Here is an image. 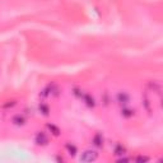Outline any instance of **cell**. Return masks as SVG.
Segmentation results:
<instances>
[{
    "label": "cell",
    "instance_id": "cell-1",
    "mask_svg": "<svg viewBox=\"0 0 163 163\" xmlns=\"http://www.w3.org/2000/svg\"><path fill=\"white\" fill-rule=\"evenodd\" d=\"M98 158V153L96 150H92V149H88L82 153L80 156V161L82 162H94L96 159Z\"/></svg>",
    "mask_w": 163,
    "mask_h": 163
},
{
    "label": "cell",
    "instance_id": "cell-2",
    "mask_svg": "<svg viewBox=\"0 0 163 163\" xmlns=\"http://www.w3.org/2000/svg\"><path fill=\"white\" fill-rule=\"evenodd\" d=\"M116 102L120 104V106H128L130 103V94L128 92H119L116 94Z\"/></svg>",
    "mask_w": 163,
    "mask_h": 163
},
{
    "label": "cell",
    "instance_id": "cell-3",
    "mask_svg": "<svg viewBox=\"0 0 163 163\" xmlns=\"http://www.w3.org/2000/svg\"><path fill=\"white\" fill-rule=\"evenodd\" d=\"M35 141L38 145H47L49 144V137L46 135V132L43 131H38L35 137Z\"/></svg>",
    "mask_w": 163,
    "mask_h": 163
},
{
    "label": "cell",
    "instance_id": "cell-4",
    "mask_svg": "<svg viewBox=\"0 0 163 163\" xmlns=\"http://www.w3.org/2000/svg\"><path fill=\"white\" fill-rule=\"evenodd\" d=\"M92 143H93V145L94 147H97V148H102L104 145V138L101 132H96L94 134V137L92 139Z\"/></svg>",
    "mask_w": 163,
    "mask_h": 163
},
{
    "label": "cell",
    "instance_id": "cell-5",
    "mask_svg": "<svg viewBox=\"0 0 163 163\" xmlns=\"http://www.w3.org/2000/svg\"><path fill=\"white\" fill-rule=\"evenodd\" d=\"M147 87H148V89H150L152 92L157 93L159 97H161V94H162V87H161V84H159L158 82H154V80H153V82H149Z\"/></svg>",
    "mask_w": 163,
    "mask_h": 163
},
{
    "label": "cell",
    "instance_id": "cell-6",
    "mask_svg": "<svg viewBox=\"0 0 163 163\" xmlns=\"http://www.w3.org/2000/svg\"><path fill=\"white\" fill-rule=\"evenodd\" d=\"M113 154L117 156V157H122L126 154V147L121 144V143H117L116 145H115V149H113Z\"/></svg>",
    "mask_w": 163,
    "mask_h": 163
},
{
    "label": "cell",
    "instance_id": "cell-7",
    "mask_svg": "<svg viewBox=\"0 0 163 163\" xmlns=\"http://www.w3.org/2000/svg\"><path fill=\"white\" fill-rule=\"evenodd\" d=\"M82 101H83L85 104H87V106H88L89 108H93V107L96 106V101H94V98L92 97L91 94H88V93H84V94H83Z\"/></svg>",
    "mask_w": 163,
    "mask_h": 163
},
{
    "label": "cell",
    "instance_id": "cell-8",
    "mask_svg": "<svg viewBox=\"0 0 163 163\" xmlns=\"http://www.w3.org/2000/svg\"><path fill=\"white\" fill-rule=\"evenodd\" d=\"M12 122L14 124V125H17V126H23L24 124L27 122V120H26V117L23 116V115H15V116H13V119H12Z\"/></svg>",
    "mask_w": 163,
    "mask_h": 163
},
{
    "label": "cell",
    "instance_id": "cell-9",
    "mask_svg": "<svg viewBox=\"0 0 163 163\" xmlns=\"http://www.w3.org/2000/svg\"><path fill=\"white\" fill-rule=\"evenodd\" d=\"M134 113H135V111H134L132 108L128 107V106H122L121 108V116L125 117V119H130L134 116Z\"/></svg>",
    "mask_w": 163,
    "mask_h": 163
},
{
    "label": "cell",
    "instance_id": "cell-10",
    "mask_svg": "<svg viewBox=\"0 0 163 163\" xmlns=\"http://www.w3.org/2000/svg\"><path fill=\"white\" fill-rule=\"evenodd\" d=\"M46 89H47V92H49V94H51V96H59V92H60L59 87H57L55 83H51Z\"/></svg>",
    "mask_w": 163,
    "mask_h": 163
},
{
    "label": "cell",
    "instance_id": "cell-11",
    "mask_svg": "<svg viewBox=\"0 0 163 163\" xmlns=\"http://www.w3.org/2000/svg\"><path fill=\"white\" fill-rule=\"evenodd\" d=\"M46 128L50 130V132L52 134V135H55V137H59L60 135V129L57 128L56 125H54V124H47Z\"/></svg>",
    "mask_w": 163,
    "mask_h": 163
},
{
    "label": "cell",
    "instance_id": "cell-12",
    "mask_svg": "<svg viewBox=\"0 0 163 163\" xmlns=\"http://www.w3.org/2000/svg\"><path fill=\"white\" fill-rule=\"evenodd\" d=\"M65 148H66V150H68V153H69V154H70L71 157H74V156L76 154V152H78L76 147H75L74 144H70V143H66Z\"/></svg>",
    "mask_w": 163,
    "mask_h": 163
},
{
    "label": "cell",
    "instance_id": "cell-13",
    "mask_svg": "<svg viewBox=\"0 0 163 163\" xmlns=\"http://www.w3.org/2000/svg\"><path fill=\"white\" fill-rule=\"evenodd\" d=\"M38 108H40V111L45 115V116H49V113H50V107L47 106L46 103H40V106H38Z\"/></svg>",
    "mask_w": 163,
    "mask_h": 163
},
{
    "label": "cell",
    "instance_id": "cell-14",
    "mask_svg": "<svg viewBox=\"0 0 163 163\" xmlns=\"http://www.w3.org/2000/svg\"><path fill=\"white\" fill-rule=\"evenodd\" d=\"M73 94L75 96V97H78V98H80V100H82L84 92H83L79 87H74V88H73Z\"/></svg>",
    "mask_w": 163,
    "mask_h": 163
},
{
    "label": "cell",
    "instance_id": "cell-15",
    "mask_svg": "<svg viewBox=\"0 0 163 163\" xmlns=\"http://www.w3.org/2000/svg\"><path fill=\"white\" fill-rule=\"evenodd\" d=\"M135 161H137V162H147V161H149V158H148V157L139 156V157H137V158H135Z\"/></svg>",
    "mask_w": 163,
    "mask_h": 163
},
{
    "label": "cell",
    "instance_id": "cell-16",
    "mask_svg": "<svg viewBox=\"0 0 163 163\" xmlns=\"http://www.w3.org/2000/svg\"><path fill=\"white\" fill-rule=\"evenodd\" d=\"M56 159L59 161V162H64V158L63 157H56Z\"/></svg>",
    "mask_w": 163,
    "mask_h": 163
}]
</instances>
